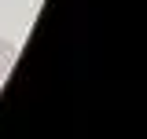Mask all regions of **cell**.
Wrapping results in <instances>:
<instances>
[{"instance_id": "obj_1", "label": "cell", "mask_w": 147, "mask_h": 139, "mask_svg": "<svg viewBox=\"0 0 147 139\" xmlns=\"http://www.w3.org/2000/svg\"><path fill=\"white\" fill-rule=\"evenodd\" d=\"M15 62V44H7V40H0V84H4V77H7V70Z\"/></svg>"}]
</instances>
